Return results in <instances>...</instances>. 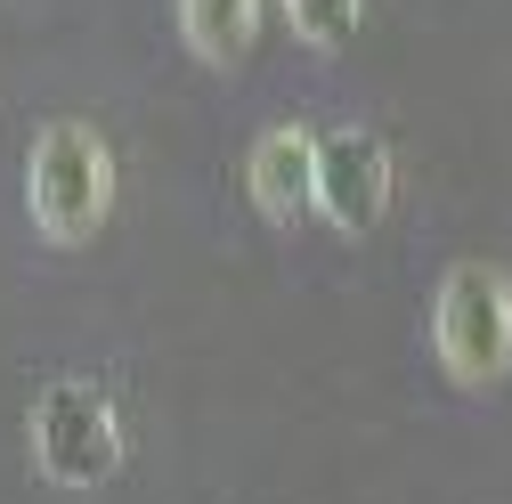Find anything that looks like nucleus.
Listing matches in <instances>:
<instances>
[{"label": "nucleus", "instance_id": "f257e3e1", "mask_svg": "<svg viewBox=\"0 0 512 504\" xmlns=\"http://www.w3.org/2000/svg\"><path fill=\"white\" fill-rule=\"evenodd\" d=\"M25 212L49 244H90L114 212V155L90 122H49L25 155Z\"/></svg>", "mask_w": 512, "mask_h": 504}, {"label": "nucleus", "instance_id": "f03ea898", "mask_svg": "<svg viewBox=\"0 0 512 504\" xmlns=\"http://www.w3.org/2000/svg\"><path fill=\"white\" fill-rule=\"evenodd\" d=\"M431 350L464 391H488L512 374V269L456 261L431 301Z\"/></svg>", "mask_w": 512, "mask_h": 504}, {"label": "nucleus", "instance_id": "7ed1b4c3", "mask_svg": "<svg viewBox=\"0 0 512 504\" xmlns=\"http://www.w3.org/2000/svg\"><path fill=\"white\" fill-rule=\"evenodd\" d=\"M33 464L57 488H106L122 464V415L98 383L82 374H57V383L33 399Z\"/></svg>", "mask_w": 512, "mask_h": 504}, {"label": "nucleus", "instance_id": "20e7f679", "mask_svg": "<svg viewBox=\"0 0 512 504\" xmlns=\"http://www.w3.org/2000/svg\"><path fill=\"white\" fill-rule=\"evenodd\" d=\"M382 212H391V147L366 122H342V131L317 139V220L366 236Z\"/></svg>", "mask_w": 512, "mask_h": 504}, {"label": "nucleus", "instance_id": "39448f33", "mask_svg": "<svg viewBox=\"0 0 512 504\" xmlns=\"http://www.w3.org/2000/svg\"><path fill=\"white\" fill-rule=\"evenodd\" d=\"M244 179H252V204H261L277 228L309 220V212H317V139L301 131V122H277V131L252 139Z\"/></svg>", "mask_w": 512, "mask_h": 504}, {"label": "nucleus", "instance_id": "423d86ee", "mask_svg": "<svg viewBox=\"0 0 512 504\" xmlns=\"http://www.w3.org/2000/svg\"><path fill=\"white\" fill-rule=\"evenodd\" d=\"M179 33L204 66H236L261 33V0H179Z\"/></svg>", "mask_w": 512, "mask_h": 504}, {"label": "nucleus", "instance_id": "0eeeda50", "mask_svg": "<svg viewBox=\"0 0 512 504\" xmlns=\"http://www.w3.org/2000/svg\"><path fill=\"white\" fill-rule=\"evenodd\" d=\"M358 17H366V0H285V25H293L309 49L358 41Z\"/></svg>", "mask_w": 512, "mask_h": 504}]
</instances>
